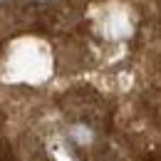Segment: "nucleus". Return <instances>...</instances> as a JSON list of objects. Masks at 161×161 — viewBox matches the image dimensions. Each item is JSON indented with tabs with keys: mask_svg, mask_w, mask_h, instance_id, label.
Masks as SVG:
<instances>
[{
	"mask_svg": "<svg viewBox=\"0 0 161 161\" xmlns=\"http://www.w3.org/2000/svg\"><path fill=\"white\" fill-rule=\"evenodd\" d=\"M109 92H159V0H0V139L69 144Z\"/></svg>",
	"mask_w": 161,
	"mask_h": 161,
	"instance_id": "obj_1",
	"label": "nucleus"
}]
</instances>
